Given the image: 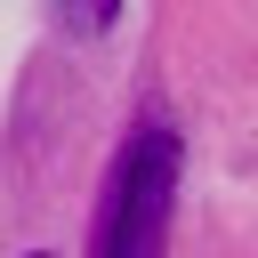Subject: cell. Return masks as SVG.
<instances>
[{"instance_id": "obj_1", "label": "cell", "mask_w": 258, "mask_h": 258, "mask_svg": "<svg viewBox=\"0 0 258 258\" xmlns=\"http://www.w3.org/2000/svg\"><path fill=\"white\" fill-rule=\"evenodd\" d=\"M169 202H177V129L161 113H145L113 161V185L97 210V258H161Z\"/></svg>"}, {"instance_id": "obj_2", "label": "cell", "mask_w": 258, "mask_h": 258, "mask_svg": "<svg viewBox=\"0 0 258 258\" xmlns=\"http://www.w3.org/2000/svg\"><path fill=\"white\" fill-rule=\"evenodd\" d=\"M113 8H121V0H48V16H56L64 32H81V40H89V32H105V24H113Z\"/></svg>"}, {"instance_id": "obj_3", "label": "cell", "mask_w": 258, "mask_h": 258, "mask_svg": "<svg viewBox=\"0 0 258 258\" xmlns=\"http://www.w3.org/2000/svg\"><path fill=\"white\" fill-rule=\"evenodd\" d=\"M24 258H56V250H24Z\"/></svg>"}]
</instances>
